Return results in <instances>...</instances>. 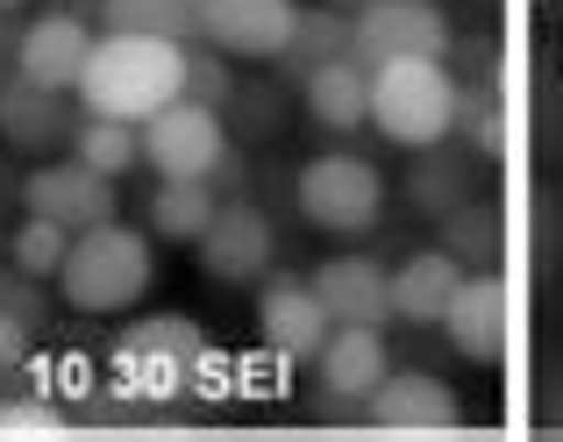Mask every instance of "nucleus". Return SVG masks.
<instances>
[{
    "mask_svg": "<svg viewBox=\"0 0 563 442\" xmlns=\"http://www.w3.org/2000/svg\"><path fill=\"white\" fill-rule=\"evenodd\" d=\"M407 157H413V165H407V208H413V214L442 221V214L464 208V200H478L485 157L471 151V143L442 136V143H428V151H407Z\"/></svg>",
    "mask_w": 563,
    "mask_h": 442,
    "instance_id": "14",
    "label": "nucleus"
},
{
    "mask_svg": "<svg viewBox=\"0 0 563 442\" xmlns=\"http://www.w3.org/2000/svg\"><path fill=\"white\" fill-rule=\"evenodd\" d=\"M0 8H29V0H0Z\"/></svg>",
    "mask_w": 563,
    "mask_h": 442,
    "instance_id": "38",
    "label": "nucleus"
},
{
    "mask_svg": "<svg viewBox=\"0 0 563 442\" xmlns=\"http://www.w3.org/2000/svg\"><path fill=\"white\" fill-rule=\"evenodd\" d=\"M93 29H86V14H65V8H43L22 22V79L36 86H57V93H71L86 71V57H93Z\"/></svg>",
    "mask_w": 563,
    "mask_h": 442,
    "instance_id": "15",
    "label": "nucleus"
},
{
    "mask_svg": "<svg viewBox=\"0 0 563 442\" xmlns=\"http://www.w3.org/2000/svg\"><path fill=\"white\" fill-rule=\"evenodd\" d=\"M335 57H350V14L321 0V8H300V29H292V43L272 57V65H278V79L307 86V71L335 65Z\"/></svg>",
    "mask_w": 563,
    "mask_h": 442,
    "instance_id": "22",
    "label": "nucleus"
},
{
    "mask_svg": "<svg viewBox=\"0 0 563 442\" xmlns=\"http://www.w3.org/2000/svg\"><path fill=\"white\" fill-rule=\"evenodd\" d=\"M442 250H450L464 272H493L499 264V208L493 200H464L456 214H442Z\"/></svg>",
    "mask_w": 563,
    "mask_h": 442,
    "instance_id": "26",
    "label": "nucleus"
},
{
    "mask_svg": "<svg viewBox=\"0 0 563 442\" xmlns=\"http://www.w3.org/2000/svg\"><path fill=\"white\" fill-rule=\"evenodd\" d=\"M221 114H235V122H243V136H272V129H278V79L272 86H235Z\"/></svg>",
    "mask_w": 563,
    "mask_h": 442,
    "instance_id": "31",
    "label": "nucleus"
},
{
    "mask_svg": "<svg viewBox=\"0 0 563 442\" xmlns=\"http://www.w3.org/2000/svg\"><path fill=\"white\" fill-rule=\"evenodd\" d=\"M65 250H71V229H57V221H43V214H29L22 229L8 235V264L29 272V278H43V286L65 272Z\"/></svg>",
    "mask_w": 563,
    "mask_h": 442,
    "instance_id": "27",
    "label": "nucleus"
},
{
    "mask_svg": "<svg viewBox=\"0 0 563 442\" xmlns=\"http://www.w3.org/2000/svg\"><path fill=\"white\" fill-rule=\"evenodd\" d=\"M364 421L372 429H456L464 407L435 372H385L378 393L364 400Z\"/></svg>",
    "mask_w": 563,
    "mask_h": 442,
    "instance_id": "18",
    "label": "nucleus"
},
{
    "mask_svg": "<svg viewBox=\"0 0 563 442\" xmlns=\"http://www.w3.org/2000/svg\"><path fill=\"white\" fill-rule=\"evenodd\" d=\"M100 22L129 29V36L200 43V0H100Z\"/></svg>",
    "mask_w": 563,
    "mask_h": 442,
    "instance_id": "24",
    "label": "nucleus"
},
{
    "mask_svg": "<svg viewBox=\"0 0 563 442\" xmlns=\"http://www.w3.org/2000/svg\"><path fill=\"white\" fill-rule=\"evenodd\" d=\"M442 329H450L456 357L499 364V350H507V278L499 272H464V286H456Z\"/></svg>",
    "mask_w": 563,
    "mask_h": 442,
    "instance_id": "17",
    "label": "nucleus"
},
{
    "mask_svg": "<svg viewBox=\"0 0 563 442\" xmlns=\"http://www.w3.org/2000/svg\"><path fill=\"white\" fill-rule=\"evenodd\" d=\"M79 108L86 114H114V122H151L157 108L186 100V43L172 36H129V29H108L93 43L79 71Z\"/></svg>",
    "mask_w": 563,
    "mask_h": 442,
    "instance_id": "2",
    "label": "nucleus"
},
{
    "mask_svg": "<svg viewBox=\"0 0 563 442\" xmlns=\"http://www.w3.org/2000/svg\"><path fill=\"white\" fill-rule=\"evenodd\" d=\"M143 129V165L157 172V179H207L214 172V157L229 151V122H221V108H200V100H172V108H157Z\"/></svg>",
    "mask_w": 563,
    "mask_h": 442,
    "instance_id": "7",
    "label": "nucleus"
},
{
    "mask_svg": "<svg viewBox=\"0 0 563 442\" xmlns=\"http://www.w3.org/2000/svg\"><path fill=\"white\" fill-rule=\"evenodd\" d=\"M151 278H157L151 235L129 229V221H93V229L71 235L57 292H65V307H79V314H129V307L151 292Z\"/></svg>",
    "mask_w": 563,
    "mask_h": 442,
    "instance_id": "3",
    "label": "nucleus"
},
{
    "mask_svg": "<svg viewBox=\"0 0 563 442\" xmlns=\"http://www.w3.org/2000/svg\"><path fill=\"white\" fill-rule=\"evenodd\" d=\"M71 415L43 393H22V400H0V435H65Z\"/></svg>",
    "mask_w": 563,
    "mask_h": 442,
    "instance_id": "29",
    "label": "nucleus"
},
{
    "mask_svg": "<svg viewBox=\"0 0 563 442\" xmlns=\"http://www.w3.org/2000/svg\"><path fill=\"white\" fill-rule=\"evenodd\" d=\"M243 179H250V157H243V151L229 143V151L214 157V172H207V186H214L221 200H243Z\"/></svg>",
    "mask_w": 563,
    "mask_h": 442,
    "instance_id": "32",
    "label": "nucleus"
},
{
    "mask_svg": "<svg viewBox=\"0 0 563 442\" xmlns=\"http://www.w3.org/2000/svg\"><path fill=\"white\" fill-rule=\"evenodd\" d=\"M22 208L57 221V229H93V221H114V179L79 157H43L36 172L22 179Z\"/></svg>",
    "mask_w": 563,
    "mask_h": 442,
    "instance_id": "8",
    "label": "nucleus"
},
{
    "mask_svg": "<svg viewBox=\"0 0 563 442\" xmlns=\"http://www.w3.org/2000/svg\"><path fill=\"white\" fill-rule=\"evenodd\" d=\"M0 314L22 321V329L36 335L43 321H51V292H43V278H29V272H14V264H8V272H0Z\"/></svg>",
    "mask_w": 563,
    "mask_h": 442,
    "instance_id": "30",
    "label": "nucleus"
},
{
    "mask_svg": "<svg viewBox=\"0 0 563 442\" xmlns=\"http://www.w3.org/2000/svg\"><path fill=\"white\" fill-rule=\"evenodd\" d=\"M542 8H550V14H563V0H542Z\"/></svg>",
    "mask_w": 563,
    "mask_h": 442,
    "instance_id": "37",
    "label": "nucleus"
},
{
    "mask_svg": "<svg viewBox=\"0 0 563 442\" xmlns=\"http://www.w3.org/2000/svg\"><path fill=\"white\" fill-rule=\"evenodd\" d=\"M71 157L93 165V172H108V179H122L129 165H143V129L114 122V114H79V129H71Z\"/></svg>",
    "mask_w": 563,
    "mask_h": 442,
    "instance_id": "25",
    "label": "nucleus"
},
{
    "mask_svg": "<svg viewBox=\"0 0 563 442\" xmlns=\"http://www.w3.org/2000/svg\"><path fill=\"white\" fill-rule=\"evenodd\" d=\"M300 93H307V114L321 129H335V136L372 129V65H357V57H335V65L307 71Z\"/></svg>",
    "mask_w": 563,
    "mask_h": 442,
    "instance_id": "21",
    "label": "nucleus"
},
{
    "mask_svg": "<svg viewBox=\"0 0 563 442\" xmlns=\"http://www.w3.org/2000/svg\"><path fill=\"white\" fill-rule=\"evenodd\" d=\"M300 29V0H200V43L229 57H278Z\"/></svg>",
    "mask_w": 563,
    "mask_h": 442,
    "instance_id": "11",
    "label": "nucleus"
},
{
    "mask_svg": "<svg viewBox=\"0 0 563 442\" xmlns=\"http://www.w3.org/2000/svg\"><path fill=\"white\" fill-rule=\"evenodd\" d=\"M372 129L393 151H428L456 129V71L450 57H393L372 71Z\"/></svg>",
    "mask_w": 563,
    "mask_h": 442,
    "instance_id": "4",
    "label": "nucleus"
},
{
    "mask_svg": "<svg viewBox=\"0 0 563 442\" xmlns=\"http://www.w3.org/2000/svg\"><path fill=\"white\" fill-rule=\"evenodd\" d=\"M542 421H550V429H563V372L542 386Z\"/></svg>",
    "mask_w": 563,
    "mask_h": 442,
    "instance_id": "35",
    "label": "nucleus"
},
{
    "mask_svg": "<svg viewBox=\"0 0 563 442\" xmlns=\"http://www.w3.org/2000/svg\"><path fill=\"white\" fill-rule=\"evenodd\" d=\"M214 214H221V194H214L207 179H157V194H151V229L165 235V243H200Z\"/></svg>",
    "mask_w": 563,
    "mask_h": 442,
    "instance_id": "23",
    "label": "nucleus"
},
{
    "mask_svg": "<svg viewBox=\"0 0 563 442\" xmlns=\"http://www.w3.org/2000/svg\"><path fill=\"white\" fill-rule=\"evenodd\" d=\"M350 57L372 71L393 57H450V14L442 0H372L350 22Z\"/></svg>",
    "mask_w": 563,
    "mask_h": 442,
    "instance_id": "6",
    "label": "nucleus"
},
{
    "mask_svg": "<svg viewBox=\"0 0 563 442\" xmlns=\"http://www.w3.org/2000/svg\"><path fill=\"white\" fill-rule=\"evenodd\" d=\"M456 143H471L478 157H493L507 143V100H499V65H493V43H464L456 51Z\"/></svg>",
    "mask_w": 563,
    "mask_h": 442,
    "instance_id": "13",
    "label": "nucleus"
},
{
    "mask_svg": "<svg viewBox=\"0 0 563 442\" xmlns=\"http://www.w3.org/2000/svg\"><path fill=\"white\" fill-rule=\"evenodd\" d=\"M229 393H235V364L186 314H151L108 350V400H100L93 421H136L192 400H229Z\"/></svg>",
    "mask_w": 563,
    "mask_h": 442,
    "instance_id": "1",
    "label": "nucleus"
},
{
    "mask_svg": "<svg viewBox=\"0 0 563 442\" xmlns=\"http://www.w3.org/2000/svg\"><path fill=\"white\" fill-rule=\"evenodd\" d=\"M22 71V22H14V8H0V79H14Z\"/></svg>",
    "mask_w": 563,
    "mask_h": 442,
    "instance_id": "33",
    "label": "nucleus"
},
{
    "mask_svg": "<svg viewBox=\"0 0 563 442\" xmlns=\"http://www.w3.org/2000/svg\"><path fill=\"white\" fill-rule=\"evenodd\" d=\"M22 357H29V329H22V321H8V314H0V372H14Z\"/></svg>",
    "mask_w": 563,
    "mask_h": 442,
    "instance_id": "34",
    "label": "nucleus"
},
{
    "mask_svg": "<svg viewBox=\"0 0 563 442\" xmlns=\"http://www.w3.org/2000/svg\"><path fill=\"white\" fill-rule=\"evenodd\" d=\"M385 372H393V350H385V335H378V329H357V321H335L329 343L314 350L321 393H329V400H343V407H364V400L378 393Z\"/></svg>",
    "mask_w": 563,
    "mask_h": 442,
    "instance_id": "16",
    "label": "nucleus"
},
{
    "mask_svg": "<svg viewBox=\"0 0 563 442\" xmlns=\"http://www.w3.org/2000/svg\"><path fill=\"white\" fill-rule=\"evenodd\" d=\"M335 314L321 307L314 278H264L257 292V335L278 350V357H314L321 343H329Z\"/></svg>",
    "mask_w": 563,
    "mask_h": 442,
    "instance_id": "12",
    "label": "nucleus"
},
{
    "mask_svg": "<svg viewBox=\"0 0 563 442\" xmlns=\"http://www.w3.org/2000/svg\"><path fill=\"white\" fill-rule=\"evenodd\" d=\"M329 8H343V14H350V22H357V14H364V8H372V0H329Z\"/></svg>",
    "mask_w": 563,
    "mask_h": 442,
    "instance_id": "36",
    "label": "nucleus"
},
{
    "mask_svg": "<svg viewBox=\"0 0 563 442\" xmlns=\"http://www.w3.org/2000/svg\"><path fill=\"white\" fill-rule=\"evenodd\" d=\"M192 250H200V272L207 278H221V286H250V278L272 272L278 229H272V214L250 208V200H221V214L207 221V235Z\"/></svg>",
    "mask_w": 563,
    "mask_h": 442,
    "instance_id": "9",
    "label": "nucleus"
},
{
    "mask_svg": "<svg viewBox=\"0 0 563 442\" xmlns=\"http://www.w3.org/2000/svg\"><path fill=\"white\" fill-rule=\"evenodd\" d=\"M456 286H464V264H456L442 243H435V250H413V257L393 272V321L442 329V314H450Z\"/></svg>",
    "mask_w": 563,
    "mask_h": 442,
    "instance_id": "20",
    "label": "nucleus"
},
{
    "mask_svg": "<svg viewBox=\"0 0 563 442\" xmlns=\"http://www.w3.org/2000/svg\"><path fill=\"white\" fill-rule=\"evenodd\" d=\"M71 100L79 93H57V86H36V79H0V143L22 157H57L71 151V129H79V114H71Z\"/></svg>",
    "mask_w": 563,
    "mask_h": 442,
    "instance_id": "10",
    "label": "nucleus"
},
{
    "mask_svg": "<svg viewBox=\"0 0 563 442\" xmlns=\"http://www.w3.org/2000/svg\"><path fill=\"white\" fill-rule=\"evenodd\" d=\"M229 93H235L229 51H214V43H186V100H200V108H229Z\"/></svg>",
    "mask_w": 563,
    "mask_h": 442,
    "instance_id": "28",
    "label": "nucleus"
},
{
    "mask_svg": "<svg viewBox=\"0 0 563 442\" xmlns=\"http://www.w3.org/2000/svg\"><path fill=\"white\" fill-rule=\"evenodd\" d=\"M314 292L335 321H357V329H385V321H393V272H385L378 257L314 264Z\"/></svg>",
    "mask_w": 563,
    "mask_h": 442,
    "instance_id": "19",
    "label": "nucleus"
},
{
    "mask_svg": "<svg viewBox=\"0 0 563 442\" xmlns=\"http://www.w3.org/2000/svg\"><path fill=\"white\" fill-rule=\"evenodd\" d=\"M292 200H300V214L314 221V229H329V235H364V229H378V214H385V179H378L372 157L329 151V157H314V165H300Z\"/></svg>",
    "mask_w": 563,
    "mask_h": 442,
    "instance_id": "5",
    "label": "nucleus"
}]
</instances>
